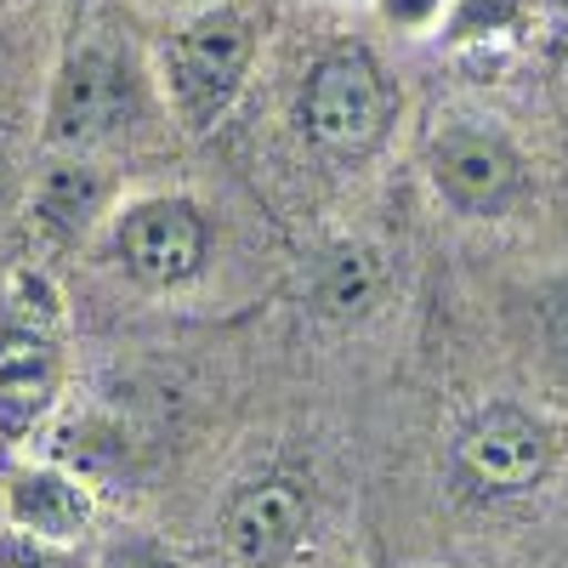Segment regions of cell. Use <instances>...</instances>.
Wrapping results in <instances>:
<instances>
[{
	"instance_id": "obj_1",
	"label": "cell",
	"mask_w": 568,
	"mask_h": 568,
	"mask_svg": "<svg viewBox=\"0 0 568 568\" xmlns=\"http://www.w3.org/2000/svg\"><path fill=\"white\" fill-rule=\"evenodd\" d=\"M387 125V80L364 52H329L302 85V131L324 154H364Z\"/></svg>"
},
{
	"instance_id": "obj_2",
	"label": "cell",
	"mask_w": 568,
	"mask_h": 568,
	"mask_svg": "<svg viewBox=\"0 0 568 568\" xmlns=\"http://www.w3.org/2000/svg\"><path fill=\"white\" fill-rule=\"evenodd\" d=\"M114 251L125 273L149 291H176L205 267V216L187 200H136L114 222Z\"/></svg>"
},
{
	"instance_id": "obj_3",
	"label": "cell",
	"mask_w": 568,
	"mask_h": 568,
	"mask_svg": "<svg viewBox=\"0 0 568 568\" xmlns=\"http://www.w3.org/2000/svg\"><path fill=\"white\" fill-rule=\"evenodd\" d=\"M546 466H551V438L524 409H484L455 438V471L478 495H524L546 478Z\"/></svg>"
},
{
	"instance_id": "obj_4",
	"label": "cell",
	"mask_w": 568,
	"mask_h": 568,
	"mask_svg": "<svg viewBox=\"0 0 568 568\" xmlns=\"http://www.w3.org/2000/svg\"><path fill=\"white\" fill-rule=\"evenodd\" d=\"M251 52H256V34L251 23L222 7V12H205L182 29L176 40V98H182V114L194 125H211L233 91H240L245 69H251Z\"/></svg>"
},
{
	"instance_id": "obj_5",
	"label": "cell",
	"mask_w": 568,
	"mask_h": 568,
	"mask_svg": "<svg viewBox=\"0 0 568 568\" xmlns=\"http://www.w3.org/2000/svg\"><path fill=\"white\" fill-rule=\"evenodd\" d=\"M433 182L455 211L500 216L524 187V165H517L511 142L495 131H444L433 142Z\"/></svg>"
},
{
	"instance_id": "obj_6",
	"label": "cell",
	"mask_w": 568,
	"mask_h": 568,
	"mask_svg": "<svg viewBox=\"0 0 568 568\" xmlns=\"http://www.w3.org/2000/svg\"><path fill=\"white\" fill-rule=\"evenodd\" d=\"M222 540L245 568H284L307 540V495L284 478L245 484L222 511Z\"/></svg>"
},
{
	"instance_id": "obj_7",
	"label": "cell",
	"mask_w": 568,
	"mask_h": 568,
	"mask_svg": "<svg viewBox=\"0 0 568 568\" xmlns=\"http://www.w3.org/2000/svg\"><path fill=\"white\" fill-rule=\"evenodd\" d=\"M125 114H131V69L114 52H98V45L74 52L52 98V136L91 142V136H109Z\"/></svg>"
},
{
	"instance_id": "obj_8",
	"label": "cell",
	"mask_w": 568,
	"mask_h": 568,
	"mask_svg": "<svg viewBox=\"0 0 568 568\" xmlns=\"http://www.w3.org/2000/svg\"><path fill=\"white\" fill-rule=\"evenodd\" d=\"M7 524L52 546H74L91 524V495L52 466H23L7 478Z\"/></svg>"
},
{
	"instance_id": "obj_9",
	"label": "cell",
	"mask_w": 568,
	"mask_h": 568,
	"mask_svg": "<svg viewBox=\"0 0 568 568\" xmlns=\"http://www.w3.org/2000/svg\"><path fill=\"white\" fill-rule=\"evenodd\" d=\"M63 364L34 329H0V433H29L52 409Z\"/></svg>"
},
{
	"instance_id": "obj_10",
	"label": "cell",
	"mask_w": 568,
	"mask_h": 568,
	"mask_svg": "<svg viewBox=\"0 0 568 568\" xmlns=\"http://www.w3.org/2000/svg\"><path fill=\"white\" fill-rule=\"evenodd\" d=\"M103 200H109V182L85 160H63L34 182V211L52 233H85L91 216L103 211Z\"/></svg>"
},
{
	"instance_id": "obj_11",
	"label": "cell",
	"mask_w": 568,
	"mask_h": 568,
	"mask_svg": "<svg viewBox=\"0 0 568 568\" xmlns=\"http://www.w3.org/2000/svg\"><path fill=\"white\" fill-rule=\"evenodd\" d=\"M375 291V273L358 251H336V256H324L318 267V307L324 313H358Z\"/></svg>"
},
{
	"instance_id": "obj_12",
	"label": "cell",
	"mask_w": 568,
	"mask_h": 568,
	"mask_svg": "<svg viewBox=\"0 0 568 568\" xmlns=\"http://www.w3.org/2000/svg\"><path fill=\"white\" fill-rule=\"evenodd\" d=\"M0 568H80V562L69 557V546H52L40 535L7 529V535H0Z\"/></svg>"
},
{
	"instance_id": "obj_13",
	"label": "cell",
	"mask_w": 568,
	"mask_h": 568,
	"mask_svg": "<svg viewBox=\"0 0 568 568\" xmlns=\"http://www.w3.org/2000/svg\"><path fill=\"white\" fill-rule=\"evenodd\" d=\"M103 568H187V562H176L171 551H160L149 540H114L103 551Z\"/></svg>"
},
{
	"instance_id": "obj_14",
	"label": "cell",
	"mask_w": 568,
	"mask_h": 568,
	"mask_svg": "<svg viewBox=\"0 0 568 568\" xmlns=\"http://www.w3.org/2000/svg\"><path fill=\"white\" fill-rule=\"evenodd\" d=\"M546 342H551V358L568 369V273L546 291Z\"/></svg>"
},
{
	"instance_id": "obj_15",
	"label": "cell",
	"mask_w": 568,
	"mask_h": 568,
	"mask_svg": "<svg viewBox=\"0 0 568 568\" xmlns=\"http://www.w3.org/2000/svg\"><path fill=\"white\" fill-rule=\"evenodd\" d=\"M12 194V154H7V142H0V205H7Z\"/></svg>"
},
{
	"instance_id": "obj_16",
	"label": "cell",
	"mask_w": 568,
	"mask_h": 568,
	"mask_svg": "<svg viewBox=\"0 0 568 568\" xmlns=\"http://www.w3.org/2000/svg\"><path fill=\"white\" fill-rule=\"evenodd\" d=\"M393 18H409V12H426V0H387Z\"/></svg>"
}]
</instances>
